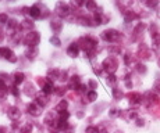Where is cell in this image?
Instances as JSON below:
<instances>
[{"instance_id": "7dc6e473", "label": "cell", "mask_w": 160, "mask_h": 133, "mask_svg": "<svg viewBox=\"0 0 160 133\" xmlns=\"http://www.w3.org/2000/svg\"><path fill=\"white\" fill-rule=\"evenodd\" d=\"M7 22H8L7 14H0V24H7Z\"/></svg>"}, {"instance_id": "ee69618b", "label": "cell", "mask_w": 160, "mask_h": 133, "mask_svg": "<svg viewBox=\"0 0 160 133\" xmlns=\"http://www.w3.org/2000/svg\"><path fill=\"white\" fill-rule=\"evenodd\" d=\"M124 63H125V65H130V64L132 63V54H125V57H124Z\"/></svg>"}, {"instance_id": "e575fe53", "label": "cell", "mask_w": 160, "mask_h": 133, "mask_svg": "<svg viewBox=\"0 0 160 133\" xmlns=\"http://www.w3.org/2000/svg\"><path fill=\"white\" fill-rule=\"evenodd\" d=\"M135 69H137V72L141 74V75H145L146 74V67L143 65V64H141V63L135 64Z\"/></svg>"}, {"instance_id": "603a6c76", "label": "cell", "mask_w": 160, "mask_h": 133, "mask_svg": "<svg viewBox=\"0 0 160 133\" xmlns=\"http://www.w3.org/2000/svg\"><path fill=\"white\" fill-rule=\"evenodd\" d=\"M20 29L31 32V29H33V22H32V21H29V20H24L20 24Z\"/></svg>"}, {"instance_id": "680465c9", "label": "cell", "mask_w": 160, "mask_h": 133, "mask_svg": "<svg viewBox=\"0 0 160 133\" xmlns=\"http://www.w3.org/2000/svg\"><path fill=\"white\" fill-rule=\"evenodd\" d=\"M116 133H122V132H121V131H117V132H116Z\"/></svg>"}, {"instance_id": "836d02e7", "label": "cell", "mask_w": 160, "mask_h": 133, "mask_svg": "<svg viewBox=\"0 0 160 133\" xmlns=\"http://www.w3.org/2000/svg\"><path fill=\"white\" fill-rule=\"evenodd\" d=\"M6 94H7V86H6V83L3 80H0V100L4 98Z\"/></svg>"}, {"instance_id": "2e32d148", "label": "cell", "mask_w": 160, "mask_h": 133, "mask_svg": "<svg viewBox=\"0 0 160 133\" xmlns=\"http://www.w3.org/2000/svg\"><path fill=\"white\" fill-rule=\"evenodd\" d=\"M60 75H61V71L53 68V69H49L48 71V76H46V79H48L49 82H54V80L60 79Z\"/></svg>"}, {"instance_id": "ac0fdd59", "label": "cell", "mask_w": 160, "mask_h": 133, "mask_svg": "<svg viewBox=\"0 0 160 133\" xmlns=\"http://www.w3.org/2000/svg\"><path fill=\"white\" fill-rule=\"evenodd\" d=\"M79 50H81V49H79L78 43H71V45L68 46V49H67V54H68L70 57L75 58V57H78Z\"/></svg>"}, {"instance_id": "8d00e7d4", "label": "cell", "mask_w": 160, "mask_h": 133, "mask_svg": "<svg viewBox=\"0 0 160 133\" xmlns=\"http://www.w3.org/2000/svg\"><path fill=\"white\" fill-rule=\"evenodd\" d=\"M87 97L89 101H95L98 98V94H96V90H89L87 93Z\"/></svg>"}, {"instance_id": "d6986e66", "label": "cell", "mask_w": 160, "mask_h": 133, "mask_svg": "<svg viewBox=\"0 0 160 133\" xmlns=\"http://www.w3.org/2000/svg\"><path fill=\"white\" fill-rule=\"evenodd\" d=\"M35 101H36V103L39 104V106L45 107L46 104L49 103V100H48V94H45L43 92H41V93L35 94Z\"/></svg>"}, {"instance_id": "c3c4849f", "label": "cell", "mask_w": 160, "mask_h": 133, "mask_svg": "<svg viewBox=\"0 0 160 133\" xmlns=\"http://www.w3.org/2000/svg\"><path fill=\"white\" fill-rule=\"evenodd\" d=\"M54 93H56L57 96H63L64 93H66V88H56Z\"/></svg>"}, {"instance_id": "74e56055", "label": "cell", "mask_w": 160, "mask_h": 133, "mask_svg": "<svg viewBox=\"0 0 160 133\" xmlns=\"http://www.w3.org/2000/svg\"><path fill=\"white\" fill-rule=\"evenodd\" d=\"M85 3H87V0H71L72 7H82Z\"/></svg>"}, {"instance_id": "7402d4cb", "label": "cell", "mask_w": 160, "mask_h": 133, "mask_svg": "<svg viewBox=\"0 0 160 133\" xmlns=\"http://www.w3.org/2000/svg\"><path fill=\"white\" fill-rule=\"evenodd\" d=\"M137 18H138V14L134 13L132 10H125L124 11V20H125V22H132V21L137 20Z\"/></svg>"}, {"instance_id": "6da1fadb", "label": "cell", "mask_w": 160, "mask_h": 133, "mask_svg": "<svg viewBox=\"0 0 160 133\" xmlns=\"http://www.w3.org/2000/svg\"><path fill=\"white\" fill-rule=\"evenodd\" d=\"M78 46L79 49H82L88 54L89 58H92L95 55V51H96L98 47V39L92 38V36H82L78 40Z\"/></svg>"}, {"instance_id": "d6a6232c", "label": "cell", "mask_w": 160, "mask_h": 133, "mask_svg": "<svg viewBox=\"0 0 160 133\" xmlns=\"http://www.w3.org/2000/svg\"><path fill=\"white\" fill-rule=\"evenodd\" d=\"M32 128H33L32 123L27 122V123H24V125L20 128V132L21 133H31V132H32Z\"/></svg>"}, {"instance_id": "d4e9b609", "label": "cell", "mask_w": 160, "mask_h": 133, "mask_svg": "<svg viewBox=\"0 0 160 133\" xmlns=\"http://www.w3.org/2000/svg\"><path fill=\"white\" fill-rule=\"evenodd\" d=\"M78 22L81 24V25H85V26L93 25V20H91V18H88V17H78Z\"/></svg>"}, {"instance_id": "6f0895ef", "label": "cell", "mask_w": 160, "mask_h": 133, "mask_svg": "<svg viewBox=\"0 0 160 133\" xmlns=\"http://www.w3.org/2000/svg\"><path fill=\"white\" fill-rule=\"evenodd\" d=\"M158 64H159V67H160V58H159V60H158Z\"/></svg>"}, {"instance_id": "7c38bea8", "label": "cell", "mask_w": 160, "mask_h": 133, "mask_svg": "<svg viewBox=\"0 0 160 133\" xmlns=\"http://www.w3.org/2000/svg\"><path fill=\"white\" fill-rule=\"evenodd\" d=\"M143 103H146V106H150V104H158L159 103V97L152 92H148V93L143 96Z\"/></svg>"}, {"instance_id": "3957f363", "label": "cell", "mask_w": 160, "mask_h": 133, "mask_svg": "<svg viewBox=\"0 0 160 133\" xmlns=\"http://www.w3.org/2000/svg\"><path fill=\"white\" fill-rule=\"evenodd\" d=\"M24 45L28 46V47H38L39 42H41V33L36 32V31H31L27 33V36L22 39Z\"/></svg>"}, {"instance_id": "9f6ffc18", "label": "cell", "mask_w": 160, "mask_h": 133, "mask_svg": "<svg viewBox=\"0 0 160 133\" xmlns=\"http://www.w3.org/2000/svg\"><path fill=\"white\" fill-rule=\"evenodd\" d=\"M102 133H109V132H107L106 129H102Z\"/></svg>"}, {"instance_id": "60d3db41", "label": "cell", "mask_w": 160, "mask_h": 133, "mask_svg": "<svg viewBox=\"0 0 160 133\" xmlns=\"http://www.w3.org/2000/svg\"><path fill=\"white\" fill-rule=\"evenodd\" d=\"M85 133H100V132H99V129H98L96 126H88Z\"/></svg>"}, {"instance_id": "ab89813d", "label": "cell", "mask_w": 160, "mask_h": 133, "mask_svg": "<svg viewBox=\"0 0 160 133\" xmlns=\"http://www.w3.org/2000/svg\"><path fill=\"white\" fill-rule=\"evenodd\" d=\"M50 43H52L53 46H56V47H58V46L61 45V40L58 39L57 36H52V38H50Z\"/></svg>"}, {"instance_id": "f5cc1de1", "label": "cell", "mask_w": 160, "mask_h": 133, "mask_svg": "<svg viewBox=\"0 0 160 133\" xmlns=\"http://www.w3.org/2000/svg\"><path fill=\"white\" fill-rule=\"evenodd\" d=\"M60 80H63V82H66V80H67V72H66V71H63V72H61Z\"/></svg>"}, {"instance_id": "f1b7e54d", "label": "cell", "mask_w": 160, "mask_h": 133, "mask_svg": "<svg viewBox=\"0 0 160 133\" xmlns=\"http://www.w3.org/2000/svg\"><path fill=\"white\" fill-rule=\"evenodd\" d=\"M145 29V24H138V26L134 29V36H132V39H137L138 35H142V31Z\"/></svg>"}, {"instance_id": "30bf717a", "label": "cell", "mask_w": 160, "mask_h": 133, "mask_svg": "<svg viewBox=\"0 0 160 133\" xmlns=\"http://www.w3.org/2000/svg\"><path fill=\"white\" fill-rule=\"evenodd\" d=\"M150 54H152V51L149 50V47H148L145 43H142V45L138 47V55H139L141 58H143V60H149Z\"/></svg>"}, {"instance_id": "ffe728a7", "label": "cell", "mask_w": 160, "mask_h": 133, "mask_svg": "<svg viewBox=\"0 0 160 133\" xmlns=\"http://www.w3.org/2000/svg\"><path fill=\"white\" fill-rule=\"evenodd\" d=\"M54 90H56V88L53 86V82H46L43 86H42V92H43L45 94H52V93H54Z\"/></svg>"}, {"instance_id": "5bb4252c", "label": "cell", "mask_w": 160, "mask_h": 133, "mask_svg": "<svg viewBox=\"0 0 160 133\" xmlns=\"http://www.w3.org/2000/svg\"><path fill=\"white\" fill-rule=\"evenodd\" d=\"M50 28L54 31V33H60V32H61V29H63V22H61L60 17H54V18H52Z\"/></svg>"}, {"instance_id": "bcb514c9", "label": "cell", "mask_w": 160, "mask_h": 133, "mask_svg": "<svg viewBox=\"0 0 160 133\" xmlns=\"http://www.w3.org/2000/svg\"><path fill=\"white\" fill-rule=\"evenodd\" d=\"M124 116H125V118H130V119H132V118H137V112H135V111H131V112H130V111H128V112L127 114H124Z\"/></svg>"}, {"instance_id": "ba28073f", "label": "cell", "mask_w": 160, "mask_h": 133, "mask_svg": "<svg viewBox=\"0 0 160 133\" xmlns=\"http://www.w3.org/2000/svg\"><path fill=\"white\" fill-rule=\"evenodd\" d=\"M0 55H2L3 58H6V60H8L10 63H15V61H17L15 54L13 53V50L8 47H0Z\"/></svg>"}, {"instance_id": "5b68a950", "label": "cell", "mask_w": 160, "mask_h": 133, "mask_svg": "<svg viewBox=\"0 0 160 133\" xmlns=\"http://www.w3.org/2000/svg\"><path fill=\"white\" fill-rule=\"evenodd\" d=\"M70 13H71V8H70V6L67 4V3L64 2H58L56 4V15L60 18H66L68 17Z\"/></svg>"}, {"instance_id": "db71d44e", "label": "cell", "mask_w": 160, "mask_h": 133, "mask_svg": "<svg viewBox=\"0 0 160 133\" xmlns=\"http://www.w3.org/2000/svg\"><path fill=\"white\" fill-rule=\"evenodd\" d=\"M137 125H138V126H143V119L138 118V119H137Z\"/></svg>"}, {"instance_id": "11a10c76", "label": "cell", "mask_w": 160, "mask_h": 133, "mask_svg": "<svg viewBox=\"0 0 160 133\" xmlns=\"http://www.w3.org/2000/svg\"><path fill=\"white\" fill-rule=\"evenodd\" d=\"M0 133H7V128L6 126H0Z\"/></svg>"}, {"instance_id": "9a60e30c", "label": "cell", "mask_w": 160, "mask_h": 133, "mask_svg": "<svg viewBox=\"0 0 160 133\" xmlns=\"http://www.w3.org/2000/svg\"><path fill=\"white\" fill-rule=\"evenodd\" d=\"M7 116L13 121H17L21 116V112H20V110H18V107H14V106L8 107L7 108Z\"/></svg>"}, {"instance_id": "f907efd6", "label": "cell", "mask_w": 160, "mask_h": 133, "mask_svg": "<svg viewBox=\"0 0 160 133\" xmlns=\"http://www.w3.org/2000/svg\"><path fill=\"white\" fill-rule=\"evenodd\" d=\"M89 86H91V89L92 90H96V88H98V83L95 82V80H89V83H88Z\"/></svg>"}, {"instance_id": "f35d334b", "label": "cell", "mask_w": 160, "mask_h": 133, "mask_svg": "<svg viewBox=\"0 0 160 133\" xmlns=\"http://www.w3.org/2000/svg\"><path fill=\"white\" fill-rule=\"evenodd\" d=\"M113 96H114L116 100H120V98H121L124 94H122V92H121V90H118L117 88H114V89H113Z\"/></svg>"}, {"instance_id": "7bdbcfd3", "label": "cell", "mask_w": 160, "mask_h": 133, "mask_svg": "<svg viewBox=\"0 0 160 133\" xmlns=\"http://www.w3.org/2000/svg\"><path fill=\"white\" fill-rule=\"evenodd\" d=\"M58 114V118L60 119H68L70 118V114L67 111H61V112H57Z\"/></svg>"}, {"instance_id": "44dd1931", "label": "cell", "mask_w": 160, "mask_h": 133, "mask_svg": "<svg viewBox=\"0 0 160 133\" xmlns=\"http://www.w3.org/2000/svg\"><path fill=\"white\" fill-rule=\"evenodd\" d=\"M25 80V75H24L22 72H18V71H15L13 74V82L14 85H21V83Z\"/></svg>"}, {"instance_id": "9c48e42d", "label": "cell", "mask_w": 160, "mask_h": 133, "mask_svg": "<svg viewBox=\"0 0 160 133\" xmlns=\"http://www.w3.org/2000/svg\"><path fill=\"white\" fill-rule=\"evenodd\" d=\"M58 114L57 112H49L48 115H46L45 118V122L48 123V125L53 126V128H57V122H58Z\"/></svg>"}, {"instance_id": "7a4b0ae2", "label": "cell", "mask_w": 160, "mask_h": 133, "mask_svg": "<svg viewBox=\"0 0 160 133\" xmlns=\"http://www.w3.org/2000/svg\"><path fill=\"white\" fill-rule=\"evenodd\" d=\"M100 36H102V39L104 42H109V43H117L120 42L122 38V35L118 32V31L116 29H106L103 31L102 33H100Z\"/></svg>"}, {"instance_id": "4dcf8cb0", "label": "cell", "mask_w": 160, "mask_h": 133, "mask_svg": "<svg viewBox=\"0 0 160 133\" xmlns=\"http://www.w3.org/2000/svg\"><path fill=\"white\" fill-rule=\"evenodd\" d=\"M106 82H107V85H110V86H113V88H114L116 83H117V76L114 75V74H109V75H107V78H106Z\"/></svg>"}, {"instance_id": "816d5d0a", "label": "cell", "mask_w": 160, "mask_h": 133, "mask_svg": "<svg viewBox=\"0 0 160 133\" xmlns=\"http://www.w3.org/2000/svg\"><path fill=\"white\" fill-rule=\"evenodd\" d=\"M117 115H120V111L116 110V108H112L110 110V116H117Z\"/></svg>"}, {"instance_id": "484cf974", "label": "cell", "mask_w": 160, "mask_h": 133, "mask_svg": "<svg viewBox=\"0 0 160 133\" xmlns=\"http://www.w3.org/2000/svg\"><path fill=\"white\" fill-rule=\"evenodd\" d=\"M85 7H87L88 11H96L98 10V6H96V2H95V0H87Z\"/></svg>"}, {"instance_id": "83f0119b", "label": "cell", "mask_w": 160, "mask_h": 133, "mask_svg": "<svg viewBox=\"0 0 160 133\" xmlns=\"http://www.w3.org/2000/svg\"><path fill=\"white\" fill-rule=\"evenodd\" d=\"M67 107H68V103L66 100H61L60 103L56 106V112H61V111H67Z\"/></svg>"}, {"instance_id": "d590c367", "label": "cell", "mask_w": 160, "mask_h": 133, "mask_svg": "<svg viewBox=\"0 0 160 133\" xmlns=\"http://www.w3.org/2000/svg\"><path fill=\"white\" fill-rule=\"evenodd\" d=\"M25 94L35 96V90H33V85H32V83H27V86H25Z\"/></svg>"}, {"instance_id": "4fadbf2b", "label": "cell", "mask_w": 160, "mask_h": 133, "mask_svg": "<svg viewBox=\"0 0 160 133\" xmlns=\"http://www.w3.org/2000/svg\"><path fill=\"white\" fill-rule=\"evenodd\" d=\"M128 101L132 106H139L141 103H143V96H141L139 93H130L128 94Z\"/></svg>"}, {"instance_id": "8fae6325", "label": "cell", "mask_w": 160, "mask_h": 133, "mask_svg": "<svg viewBox=\"0 0 160 133\" xmlns=\"http://www.w3.org/2000/svg\"><path fill=\"white\" fill-rule=\"evenodd\" d=\"M82 86L81 83V79H79L78 75H74L70 78V82H68V88L71 89V90H79Z\"/></svg>"}, {"instance_id": "52a82bcc", "label": "cell", "mask_w": 160, "mask_h": 133, "mask_svg": "<svg viewBox=\"0 0 160 133\" xmlns=\"http://www.w3.org/2000/svg\"><path fill=\"white\" fill-rule=\"evenodd\" d=\"M42 106H39L36 101H32L31 104H28V107H27V111H28V114H31L32 116H39L42 114Z\"/></svg>"}, {"instance_id": "b9f144b4", "label": "cell", "mask_w": 160, "mask_h": 133, "mask_svg": "<svg viewBox=\"0 0 160 133\" xmlns=\"http://www.w3.org/2000/svg\"><path fill=\"white\" fill-rule=\"evenodd\" d=\"M109 53H117V54H118V53H121V49H120V46H116V47H113V46H110V47H109Z\"/></svg>"}, {"instance_id": "cb8c5ba5", "label": "cell", "mask_w": 160, "mask_h": 133, "mask_svg": "<svg viewBox=\"0 0 160 133\" xmlns=\"http://www.w3.org/2000/svg\"><path fill=\"white\" fill-rule=\"evenodd\" d=\"M25 55H27V58L31 60V61L35 60L36 55H38V47H28V50H27Z\"/></svg>"}, {"instance_id": "f546056e", "label": "cell", "mask_w": 160, "mask_h": 133, "mask_svg": "<svg viewBox=\"0 0 160 133\" xmlns=\"http://www.w3.org/2000/svg\"><path fill=\"white\" fill-rule=\"evenodd\" d=\"M7 28L10 31H17L18 28H20V25H18V22H17V20H14V18H11V20H8V22H7Z\"/></svg>"}, {"instance_id": "681fc988", "label": "cell", "mask_w": 160, "mask_h": 133, "mask_svg": "<svg viewBox=\"0 0 160 133\" xmlns=\"http://www.w3.org/2000/svg\"><path fill=\"white\" fill-rule=\"evenodd\" d=\"M102 69H103V68H100L99 65H95L93 67V72L96 74V75H100V74H102Z\"/></svg>"}, {"instance_id": "1f68e13d", "label": "cell", "mask_w": 160, "mask_h": 133, "mask_svg": "<svg viewBox=\"0 0 160 133\" xmlns=\"http://www.w3.org/2000/svg\"><path fill=\"white\" fill-rule=\"evenodd\" d=\"M141 2L149 8H155V7H158V4H159V0H141Z\"/></svg>"}, {"instance_id": "e0dca14e", "label": "cell", "mask_w": 160, "mask_h": 133, "mask_svg": "<svg viewBox=\"0 0 160 133\" xmlns=\"http://www.w3.org/2000/svg\"><path fill=\"white\" fill-rule=\"evenodd\" d=\"M106 22V17L103 15L102 10H98L95 11V15H93V25H102V24Z\"/></svg>"}, {"instance_id": "f6af8a7d", "label": "cell", "mask_w": 160, "mask_h": 133, "mask_svg": "<svg viewBox=\"0 0 160 133\" xmlns=\"http://www.w3.org/2000/svg\"><path fill=\"white\" fill-rule=\"evenodd\" d=\"M10 92L15 96V97H18V96H20V90L17 89V85H13V86H11V88H10Z\"/></svg>"}, {"instance_id": "8992f818", "label": "cell", "mask_w": 160, "mask_h": 133, "mask_svg": "<svg viewBox=\"0 0 160 133\" xmlns=\"http://www.w3.org/2000/svg\"><path fill=\"white\" fill-rule=\"evenodd\" d=\"M24 13L28 14L31 18H33V20H39L41 18L42 20V11H41V7H39V3L38 4H33L32 7H24Z\"/></svg>"}, {"instance_id": "277c9868", "label": "cell", "mask_w": 160, "mask_h": 133, "mask_svg": "<svg viewBox=\"0 0 160 133\" xmlns=\"http://www.w3.org/2000/svg\"><path fill=\"white\" fill-rule=\"evenodd\" d=\"M102 68L104 71H107V74H114L117 71V68H118V63H117V60L114 57H107L103 61Z\"/></svg>"}, {"instance_id": "4316f807", "label": "cell", "mask_w": 160, "mask_h": 133, "mask_svg": "<svg viewBox=\"0 0 160 133\" xmlns=\"http://www.w3.org/2000/svg\"><path fill=\"white\" fill-rule=\"evenodd\" d=\"M70 125L68 122H67V119H58L57 122V129L58 131H66V129H68Z\"/></svg>"}]
</instances>
